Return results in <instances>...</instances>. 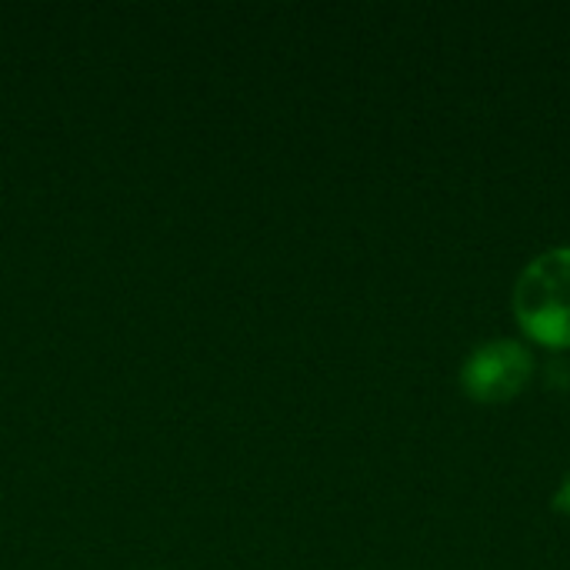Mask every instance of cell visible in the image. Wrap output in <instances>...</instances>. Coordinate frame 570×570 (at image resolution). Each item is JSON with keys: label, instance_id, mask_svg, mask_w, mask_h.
Masks as SVG:
<instances>
[{"label": "cell", "instance_id": "cell-1", "mask_svg": "<svg viewBox=\"0 0 570 570\" xmlns=\"http://www.w3.org/2000/svg\"><path fill=\"white\" fill-rule=\"evenodd\" d=\"M514 317L544 347H570V247L534 257L514 287Z\"/></svg>", "mask_w": 570, "mask_h": 570}, {"label": "cell", "instance_id": "cell-2", "mask_svg": "<svg viewBox=\"0 0 570 570\" xmlns=\"http://www.w3.org/2000/svg\"><path fill=\"white\" fill-rule=\"evenodd\" d=\"M534 374V357L518 341H484L478 344L464 367L461 387L478 404H501L511 401Z\"/></svg>", "mask_w": 570, "mask_h": 570}, {"label": "cell", "instance_id": "cell-3", "mask_svg": "<svg viewBox=\"0 0 570 570\" xmlns=\"http://www.w3.org/2000/svg\"><path fill=\"white\" fill-rule=\"evenodd\" d=\"M554 508H558V511H564V514H570V474L564 478L561 491L554 494Z\"/></svg>", "mask_w": 570, "mask_h": 570}]
</instances>
